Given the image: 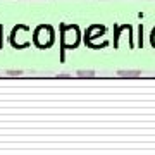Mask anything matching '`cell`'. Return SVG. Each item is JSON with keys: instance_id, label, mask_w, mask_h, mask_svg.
Returning <instances> with one entry per match:
<instances>
[{"instance_id": "cell-1", "label": "cell", "mask_w": 155, "mask_h": 155, "mask_svg": "<svg viewBox=\"0 0 155 155\" xmlns=\"http://www.w3.org/2000/svg\"><path fill=\"white\" fill-rule=\"evenodd\" d=\"M117 76H121V78H138L141 76V72L140 71H117Z\"/></svg>"}, {"instance_id": "cell-2", "label": "cell", "mask_w": 155, "mask_h": 155, "mask_svg": "<svg viewBox=\"0 0 155 155\" xmlns=\"http://www.w3.org/2000/svg\"><path fill=\"white\" fill-rule=\"evenodd\" d=\"M78 76L79 78H95V71H84V69H79V71H78Z\"/></svg>"}, {"instance_id": "cell-3", "label": "cell", "mask_w": 155, "mask_h": 155, "mask_svg": "<svg viewBox=\"0 0 155 155\" xmlns=\"http://www.w3.org/2000/svg\"><path fill=\"white\" fill-rule=\"evenodd\" d=\"M152 43L155 45V29H153V31H152Z\"/></svg>"}]
</instances>
